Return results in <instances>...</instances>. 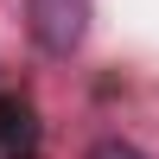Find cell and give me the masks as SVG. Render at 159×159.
Returning a JSON list of instances; mask_svg holds the SVG:
<instances>
[{"label":"cell","instance_id":"cell-1","mask_svg":"<svg viewBox=\"0 0 159 159\" xmlns=\"http://www.w3.org/2000/svg\"><path fill=\"white\" fill-rule=\"evenodd\" d=\"M89 19H96V0H25V25H32V45L45 57L83 51Z\"/></svg>","mask_w":159,"mask_h":159},{"label":"cell","instance_id":"cell-2","mask_svg":"<svg viewBox=\"0 0 159 159\" xmlns=\"http://www.w3.org/2000/svg\"><path fill=\"white\" fill-rule=\"evenodd\" d=\"M0 159H38V115L19 96H0Z\"/></svg>","mask_w":159,"mask_h":159},{"label":"cell","instance_id":"cell-3","mask_svg":"<svg viewBox=\"0 0 159 159\" xmlns=\"http://www.w3.org/2000/svg\"><path fill=\"white\" fill-rule=\"evenodd\" d=\"M89 159H147V153L127 147V140H96V147H89Z\"/></svg>","mask_w":159,"mask_h":159}]
</instances>
